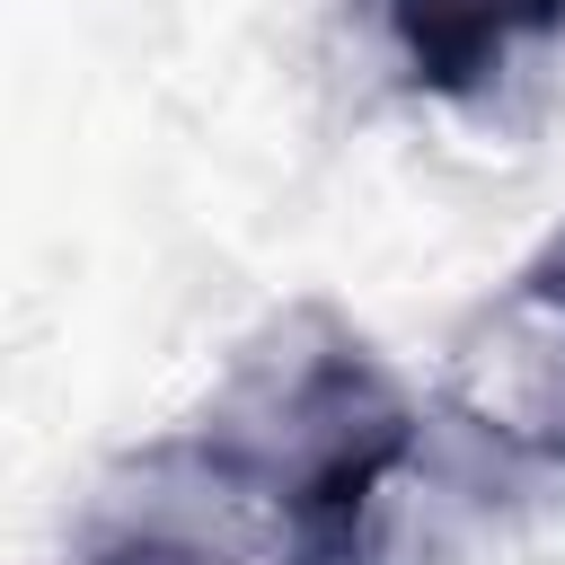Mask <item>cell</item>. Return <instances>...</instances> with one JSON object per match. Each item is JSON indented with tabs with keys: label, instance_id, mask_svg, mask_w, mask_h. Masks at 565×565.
Here are the masks:
<instances>
[{
	"label": "cell",
	"instance_id": "6da1fadb",
	"mask_svg": "<svg viewBox=\"0 0 565 565\" xmlns=\"http://www.w3.org/2000/svg\"><path fill=\"white\" fill-rule=\"evenodd\" d=\"M459 397L486 433L565 459V309L512 291L468 344H459Z\"/></svg>",
	"mask_w": 565,
	"mask_h": 565
},
{
	"label": "cell",
	"instance_id": "7a4b0ae2",
	"mask_svg": "<svg viewBox=\"0 0 565 565\" xmlns=\"http://www.w3.org/2000/svg\"><path fill=\"white\" fill-rule=\"evenodd\" d=\"M406 79L433 97H477L503 79L521 44L565 35V0H380Z\"/></svg>",
	"mask_w": 565,
	"mask_h": 565
},
{
	"label": "cell",
	"instance_id": "3957f363",
	"mask_svg": "<svg viewBox=\"0 0 565 565\" xmlns=\"http://www.w3.org/2000/svg\"><path fill=\"white\" fill-rule=\"evenodd\" d=\"M512 291H530V300L565 309V230H556V238H547V247H539V256H530V265L512 274Z\"/></svg>",
	"mask_w": 565,
	"mask_h": 565
}]
</instances>
